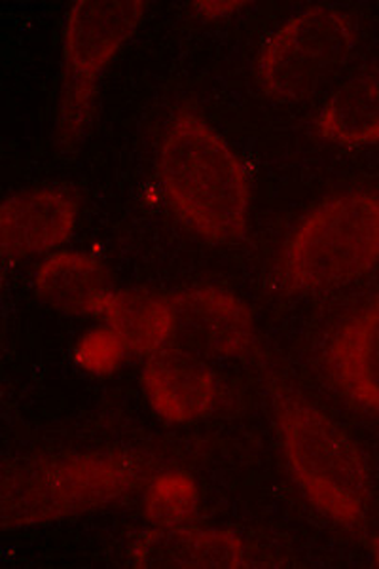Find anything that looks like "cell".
I'll return each instance as SVG.
<instances>
[{
	"label": "cell",
	"instance_id": "1",
	"mask_svg": "<svg viewBox=\"0 0 379 569\" xmlns=\"http://www.w3.org/2000/svg\"><path fill=\"white\" fill-rule=\"evenodd\" d=\"M154 477V460L137 450L39 453L12 461L0 482L4 530L52 525L128 498Z\"/></svg>",
	"mask_w": 379,
	"mask_h": 569
},
{
	"label": "cell",
	"instance_id": "7",
	"mask_svg": "<svg viewBox=\"0 0 379 569\" xmlns=\"http://www.w3.org/2000/svg\"><path fill=\"white\" fill-rule=\"evenodd\" d=\"M171 343L200 357H245L255 348L257 327L249 306L217 284H201L169 298Z\"/></svg>",
	"mask_w": 379,
	"mask_h": 569
},
{
	"label": "cell",
	"instance_id": "18",
	"mask_svg": "<svg viewBox=\"0 0 379 569\" xmlns=\"http://www.w3.org/2000/svg\"><path fill=\"white\" fill-rule=\"evenodd\" d=\"M373 557H376V563H378L379 568V537L378 541H376V547H373Z\"/></svg>",
	"mask_w": 379,
	"mask_h": 569
},
{
	"label": "cell",
	"instance_id": "16",
	"mask_svg": "<svg viewBox=\"0 0 379 569\" xmlns=\"http://www.w3.org/2000/svg\"><path fill=\"white\" fill-rule=\"evenodd\" d=\"M126 353L128 351L120 342V338L109 327H104L82 338V342L78 343L77 359L90 372L104 375L118 367Z\"/></svg>",
	"mask_w": 379,
	"mask_h": 569
},
{
	"label": "cell",
	"instance_id": "13",
	"mask_svg": "<svg viewBox=\"0 0 379 569\" xmlns=\"http://www.w3.org/2000/svg\"><path fill=\"white\" fill-rule=\"evenodd\" d=\"M93 316L103 319L128 353L150 356L171 343L173 311L169 298L109 289L97 302Z\"/></svg>",
	"mask_w": 379,
	"mask_h": 569
},
{
	"label": "cell",
	"instance_id": "2",
	"mask_svg": "<svg viewBox=\"0 0 379 569\" xmlns=\"http://www.w3.org/2000/svg\"><path fill=\"white\" fill-rule=\"evenodd\" d=\"M161 188L179 219L203 240L228 246L249 227L251 187L243 162L219 131L182 110L161 137Z\"/></svg>",
	"mask_w": 379,
	"mask_h": 569
},
{
	"label": "cell",
	"instance_id": "9",
	"mask_svg": "<svg viewBox=\"0 0 379 569\" xmlns=\"http://www.w3.org/2000/svg\"><path fill=\"white\" fill-rule=\"evenodd\" d=\"M78 220V201L63 188H32L10 196L0 209L4 259L44 254L67 243Z\"/></svg>",
	"mask_w": 379,
	"mask_h": 569
},
{
	"label": "cell",
	"instance_id": "4",
	"mask_svg": "<svg viewBox=\"0 0 379 569\" xmlns=\"http://www.w3.org/2000/svg\"><path fill=\"white\" fill-rule=\"evenodd\" d=\"M379 264V192L353 190L319 203L290 233L279 278L292 292H325Z\"/></svg>",
	"mask_w": 379,
	"mask_h": 569
},
{
	"label": "cell",
	"instance_id": "14",
	"mask_svg": "<svg viewBox=\"0 0 379 569\" xmlns=\"http://www.w3.org/2000/svg\"><path fill=\"white\" fill-rule=\"evenodd\" d=\"M34 289L46 305L71 316H93L110 284L103 266L86 252H56L40 264Z\"/></svg>",
	"mask_w": 379,
	"mask_h": 569
},
{
	"label": "cell",
	"instance_id": "12",
	"mask_svg": "<svg viewBox=\"0 0 379 569\" xmlns=\"http://www.w3.org/2000/svg\"><path fill=\"white\" fill-rule=\"evenodd\" d=\"M317 133L343 147L379 142V66L346 80L317 114Z\"/></svg>",
	"mask_w": 379,
	"mask_h": 569
},
{
	"label": "cell",
	"instance_id": "6",
	"mask_svg": "<svg viewBox=\"0 0 379 569\" xmlns=\"http://www.w3.org/2000/svg\"><path fill=\"white\" fill-rule=\"evenodd\" d=\"M357 46L353 23L332 8H309L270 34L258 53L257 77L277 101L313 98L346 67Z\"/></svg>",
	"mask_w": 379,
	"mask_h": 569
},
{
	"label": "cell",
	"instance_id": "10",
	"mask_svg": "<svg viewBox=\"0 0 379 569\" xmlns=\"http://www.w3.org/2000/svg\"><path fill=\"white\" fill-rule=\"evenodd\" d=\"M131 560L141 569H239L247 566V547L230 530L158 525L133 543Z\"/></svg>",
	"mask_w": 379,
	"mask_h": 569
},
{
	"label": "cell",
	"instance_id": "11",
	"mask_svg": "<svg viewBox=\"0 0 379 569\" xmlns=\"http://www.w3.org/2000/svg\"><path fill=\"white\" fill-rule=\"evenodd\" d=\"M325 365L349 401L379 415V298L336 329L327 343Z\"/></svg>",
	"mask_w": 379,
	"mask_h": 569
},
{
	"label": "cell",
	"instance_id": "15",
	"mask_svg": "<svg viewBox=\"0 0 379 569\" xmlns=\"http://www.w3.org/2000/svg\"><path fill=\"white\" fill-rule=\"evenodd\" d=\"M198 509V488L184 472H168L152 479L147 499L148 517L156 525H182Z\"/></svg>",
	"mask_w": 379,
	"mask_h": 569
},
{
	"label": "cell",
	"instance_id": "5",
	"mask_svg": "<svg viewBox=\"0 0 379 569\" xmlns=\"http://www.w3.org/2000/svg\"><path fill=\"white\" fill-rule=\"evenodd\" d=\"M147 12L142 0H78L63 31V86L59 99L58 139L72 147L84 136L96 107L104 69Z\"/></svg>",
	"mask_w": 379,
	"mask_h": 569
},
{
	"label": "cell",
	"instance_id": "8",
	"mask_svg": "<svg viewBox=\"0 0 379 569\" xmlns=\"http://www.w3.org/2000/svg\"><path fill=\"white\" fill-rule=\"evenodd\" d=\"M142 389L150 407L168 423H190L219 401V378L203 357L168 343L142 365Z\"/></svg>",
	"mask_w": 379,
	"mask_h": 569
},
{
	"label": "cell",
	"instance_id": "3",
	"mask_svg": "<svg viewBox=\"0 0 379 569\" xmlns=\"http://www.w3.org/2000/svg\"><path fill=\"white\" fill-rule=\"evenodd\" d=\"M279 442L296 485L309 503L338 525H365L372 479L359 445L327 412L281 380L270 386Z\"/></svg>",
	"mask_w": 379,
	"mask_h": 569
},
{
	"label": "cell",
	"instance_id": "17",
	"mask_svg": "<svg viewBox=\"0 0 379 569\" xmlns=\"http://www.w3.org/2000/svg\"><path fill=\"white\" fill-rule=\"evenodd\" d=\"M247 7H249V2H241V0L239 2L238 0H201L193 4L198 13L206 18H228Z\"/></svg>",
	"mask_w": 379,
	"mask_h": 569
}]
</instances>
